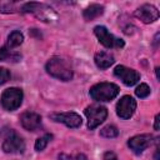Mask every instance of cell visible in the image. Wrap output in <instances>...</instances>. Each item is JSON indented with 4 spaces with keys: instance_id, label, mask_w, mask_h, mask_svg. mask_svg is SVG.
<instances>
[{
    "instance_id": "cell-14",
    "label": "cell",
    "mask_w": 160,
    "mask_h": 160,
    "mask_svg": "<svg viewBox=\"0 0 160 160\" xmlns=\"http://www.w3.org/2000/svg\"><path fill=\"white\" fill-rule=\"evenodd\" d=\"M95 64L99 69L101 70H105L108 68H110L114 62H115V59L114 56L110 54V52H106V51H100V52H96L95 54Z\"/></svg>"
},
{
    "instance_id": "cell-6",
    "label": "cell",
    "mask_w": 160,
    "mask_h": 160,
    "mask_svg": "<svg viewBox=\"0 0 160 160\" xmlns=\"http://www.w3.org/2000/svg\"><path fill=\"white\" fill-rule=\"evenodd\" d=\"M85 115L88 118V128L90 130H94L106 119L108 110L105 106L94 104V105H90L85 109Z\"/></svg>"
},
{
    "instance_id": "cell-25",
    "label": "cell",
    "mask_w": 160,
    "mask_h": 160,
    "mask_svg": "<svg viewBox=\"0 0 160 160\" xmlns=\"http://www.w3.org/2000/svg\"><path fill=\"white\" fill-rule=\"evenodd\" d=\"M155 72H156V78L159 79V68H156V69H155Z\"/></svg>"
},
{
    "instance_id": "cell-2",
    "label": "cell",
    "mask_w": 160,
    "mask_h": 160,
    "mask_svg": "<svg viewBox=\"0 0 160 160\" xmlns=\"http://www.w3.org/2000/svg\"><path fill=\"white\" fill-rule=\"evenodd\" d=\"M120 89L112 82H99L90 89V96L96 101H110L118 94Z\"/></svg>"
},
{
    "instance_id": "cell-10",
    "label": "cell",
    "mask_w": 160,
    "mask_h": 160,
    "mask_svg": "<svg viewBox=\"0 0 160 160\" xmlns=\"http://www.w3.org/2000/svg\"><path fill=\"white\" fill-rule=\"evenodd\" d=\"M135 16L145 24L154 22L159 18V10L151 4H144L135 10Z\"/></svg>"
},
{
    "instance_id": "cell-18",
    "label": "cell",
    "mask_w": 160,
    "mask_h": 160,
    "mask_svg": "<svg viewBox=\"0 0 160 160\" xmlns=\"http://www.w3.org/2000/svg\"><path fill=\"white\" fill-rule=\"evenodd\" d=\"M51 139H52V135H51V134H45L44 136L39 138V139L36 140V142H35V150H36V151L44 150V149L46 148L48 142H49Z\"/></svg>"
},
{
    "instance_id": "cell-9",
    "label": "cell",
    "mask_w": 160,
    "mask_h": 160,
    "mask_svg": "<svg viewBox=\"0 0 160 160\" xmlns=\"http://www.w3.org/2000/svg\"><path fill=\"white\" fill-rule=\"evenodd\" d=\"M136 110V101L134 98L125 95L116 104V114L121 119H130Z\"/></svg>"
},
{
    "instance_id": "cell-7",
    "label": "cell",
    "mask_w": 160,
    "mask_h": 160,
    "mask_svg": "<svg viewBox=\"0 0 160 160\" xmlns=\"http://www.w3.org/2000/svg\"><path fill=\"white\" fill-rule=\"evenodd\" d=\"M2 150L8 154L9 152L10 154H21L25 150V142L21 136H19L15 131H12L10 129V131L8 132V135L4 139Z\"/></svg>"
},
{
    "instance_id": "cell-12",
    "label": "cell",
    "mask_w": 160,
    "mask_h": 160,
    "mask_svg": "<svg viewBox=\"0 0 160 160\" xmlns=\"http://www.w3.org/2000/svg\"><path fill=\"white\" fill-rule=\"evenodd\" d=\"M152 141V136L149 135V134H141V135H136V136H132L129 139L128 141V145L129 148L136 152V154H140L142 152Z\"/></svg>"
},
{
    "instance_id": "cell-21",
    "label": "cell",
    "mask_w": 160,
    "mask_h": 160,
    "mask_svg": "<svg viewBox=\"0 0 160 160\" xmlns=\"http://www.w3.org/2000/svg\"><path fill=\"white\" fill-rule=\"evenodd\" d=\"M10 71L6 68H0V85L5 84L10 79Z\"/></svg>"
},
{
    "instance_id": "cell-13",
    "label": "cell",
    "mask_w": 160,
    "mask_h": 160,
    "mask_svg": "<svg viewBox=\"0 0 160 160\" xmlns=\"http://www.w3.org/2000/svg\"><path fill=\"white\" fill-rule=\"evenodd\" d=\"M20 122L24 129L29 131H35L41 125V116L34 111H25L20 116Z\"/></svg>"
},
{
    "instance_id": "cell-15",
    "label": "cell",
    "mask_w": 160,
    "mask_h": 160,
    "mask_svg": "<svg viewBox=\"0 0 160 160\" xmlns=\"http://www.w3.org/2000/svg\"><path fill=\"white\" fill-rule=\"evenodd\" d=\"M104 12V6L100 5V4H91L90 6H88L84 12H82V16L86 21H90V20H94L95 18L102 15Z\"/></svg>"
},
{
    "instance_id": "cell-22",
    "label": "cell",
    "mask_w": 160,
    "mask_h": 160,
    "mask_svg": "<svg viewBox=\"0 0 160 160\" xmlns=\"http://www.w3.org/2000/svg\"><path fill=\"white\" fill-rule=\"evenodd\" d=\"M10 56H11V54H10V51L8 50L6 46L0 48V61H4V60H6V59H9Z\"/></svg>"
},
{
    "instance_id": "cell-19",
    "label": "cell",
    "mask_w": 160,
    "mask_h": 160,
    "mask_svg": "<svg viewBox=\"0 0 160 160\" xmlns=\"http://www.w3.org/2000/svg\"><path fill=\"white\" fill-rule=\"evenodd\" d=\"M135 94H136V96H139L140 99H144V98H146V96L150 95V88L148 86V84H140V85L136 88Z\"/></svg>"
},
{
    "instance_id": "cell-17",
    "label": "cell",
    "mask_w": 160,
    "mask_h": 160,
    "mask_svg": "<svg viewBox=\"0 0 160 160\" xmlns=\"http://www.w3.org/2000/svg\"><path fill=\"white\" fill-rule=\"evenodd\" d=\"M100 135L104 138H116L119 135V130L114 125H106L100 130Z\"/></svg>"
},
{
    "instance_id": "cell-23",
    "label": "cell",
    "mask_w": 160,
    "mask_h": 160,
    "mask_svg": "<svg viewBox=\"0 0 160 160\" xmlns=\"http://www.w3.org/2000/svg\"><path fill=\"white\" fill-rule=\"evenodd\" d=\"M102 160H118V158L112 151H106L104 154V159Z\"/></svg>"
},
{
    "instance_id": "cell-5",
    "label": "cell",
    "mask_w": 160,
    "mask_h": 160,
    "mask_svg": "<svg viewBox=\"0 0 160 160\" xmlns=\"http://www.w3.org/2000/svg\"><path fill=\"white\" fill-rule=\"evenodd\" d=\"M94 34L99 39V41L108 49H119L124 46V40L114 36L105 26L98 25L94 28Z\"/></svg>"
},
{
    "instance_id": "cell-20",
    "label": "cell",
    "mask_w": 160,
    "mask_h": 160,
    "mask_svg": "<svg viewBox=\"0 0 160 160\" xmlns=\"http://www.w3.org/2000/svg\"><path fill=\"white\" fill-rule=\"evenodd\" d=\"M59 160H88V158L84 154H74V155L60 154L59 155Z\"/></svg>"
},
{
    "instance_id": "cell-3",
    "label": "cell",
    "mask_w": 160,
    "mask_h": 160,
    "mask_svg": "<svg viewBox=\"0 0 160 160\" xmlns=\"http://www.w3.org/2000/svg\"><path fill=\"white\" fill-rule=\"evenodd\" d=\"M20 11L34 14L42 21H48V22L56 19V14H55L54 9L42 2H26L20 8Z\"/></svg>"
},
{
    "instance_id": "cell-24",
    "label": "cell",
    "mask_w": 160,
    "mask_h": 160,
    "mask_svg": "<svg viewBox=\"0 0 160 160\" xmlns=\"http://www.w3.org/2000/svg\"><path fill=\"white\" fill-rule=\"evenodd\" d=\"M159 122H160V115L158 114L155 116V124H154V129L155 130H159Z\"/></svg>"
},
{
    "instance_id": "cell-16",
    "label": "cell",
    "mask_w": 160,
    "mask_h": 160,
    "mask_svg": "<svg viewBox=\"0 0 160 160\" xmlns=\"http://www.w3.org/2000/svg\"><path fill=\"white\" fill-rule=\"evenodd\" d=\"M22 41H24V35H22L20 31L15 30V31L10 32V35L8 36V44H6V48H10V49L16 48V46L21 45Z\"/></svg>"
},
{
    "instance_id": "cell-4",
    "label": "cell",
    "mask_w": 160,
    "mask_h": 160,
    "mask_svg": "<svg viewBox=\"0 0 160 160\" xmlns=\"http://www.w3.org/2000/svg\"><path fill=\"white\" fill-rule=\"evenodd\" d=\"M22 90L19 89V88H9L6 89L2 95H1V105L5 110L8 111H12V110H16L21 102H22Z\"/></svg>"
},
{
    "instance_id": "cell-11",
    "label": "cell",
    "mask_w": 160,
    "mask_h": 160,
    "mask_svg": "<svg viewBox=\"0 0 160 160\" xmlns=\"http://www.w3.org/2000/svg\"><path fill=\"white\" fill-rule=\"evenodd\" d=\"M51 119L56 122H61L68 128H79L81 125V118L76 112H56L51 114Z\"/></svg>"
},
{
    "instance_id": "cell-1",
    "label": "cell",
    "mask_w": 160,
    "mask_h": 160,
    "mask_svg": "<svg viewBox=\"0 0 160 160\" xmlns=\"http://www.w3.org/2000/svg\"><path fill=\"white\" fill-rule=\"evenodd\" d=\"M46 71L51 76H54V78H56L59 80H62V81L71 80L72 75H74L70 64L66 60H64L61 58H58V56L51 58L46 62Z\"/></svg>"
},
{
    "instance_id": "cell-8",
    "label": "cell",
    "mask_w": 160,
    "mask_h": 160,
    "mask_svg": "<svg viewBox=\"0 0 160 160\" xmlns=\"http://www.w3.org/2000/svg\"><path fill=\"white\" fill-rule=\"evenodd\" d=\"M114 75L119 78L126 86H132L140 80V74L130 68H126L124 65H118L114 69Z\"/></svg>"
}]
</instances>
